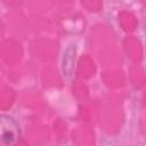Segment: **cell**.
Listing matches in <instances>:
<instances>
[{
  "label": "cell",
  "instance_id": "obj_1",
  "mask_svg": "<svg viewBox=\"0 0 146 146\" xmlns=\"http://www.w3.org/2000/svg\"><path fill=\"white\" fill-rule=\"evenodd\" d=\"M0 132L1 143L5 146H11L21 136V129L16 120L6 114H2L0 117Z\"/></svg>",
  "mask_w": 146,
  "mask_h": 146
},
{
  "label": "cell",
  "instance_id": "obj_2",
  "mask_svg": "<svg viewBox=\"0 0 146 146\" xmlns=\"http://www.w3.org/2000/svg\"><path fill=\"white\" fill-rule=\"evenodd\" d=\"M76 49L74 46H68L63 52L62 57V72L65 76H70L73 72Z\"/></svg>",
  "mask_w": 146,
  "mask_h": 146
}]
</instances>
